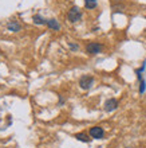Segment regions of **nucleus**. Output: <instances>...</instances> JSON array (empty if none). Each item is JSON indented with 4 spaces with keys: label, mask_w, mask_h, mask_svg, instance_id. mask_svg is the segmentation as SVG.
Segmentation results:
<instances>
[{
    "label": "nucleus",
    "mask_w": 146,
    "mask_h": 148,
    "mask_svg": "<svg viewBox=\"0 0 146 148\" xmlns=\"http://www.w3.org/2000/svg\"><path fill=\"white\" fill-rule=\"evenodd\" d=\"M67 18H69V20L71 22V23H75V22H78V20H81V18H82L81 10H79L78 7H73L69 11V15H67Z\"/></svg>",
    "instance_id": "obj_3"
},
{
    "label": "nucleus",
    "mask_w": 146,
    "mask_h": 148,
    "mask_svg": "<svg viewBox=\"0 0 146 148\" xmlns=\"http://www.w3.org/2000/svg\"><path fill=\"white\" fill-rule=\"evenodd\" d=\"M85 7L88 10H92V8L96 7V0H85Z\"/></svg>",
    "instance_id": "obj_9"
},
{
    "label": "nucleus",
    "mask_w": 146,
    "mask_h": 148,
    "mask_svg": "<svg viewBox=\"0 0 146 148\" xmlns=\"http://www.w3.org/2000/svg\"><path fill=\"white\" fill-rule=\"evenodd\" d=\"M90 136L92 139H102L105 136V131L102 127H92L90 128Z\"/></svg>",
    "instance_id": "obj_4"
},
{
    "label": "nucleus",
    "mask_w": 146,
    "mask_h": 148,
    "mask_svg": "<svg viewBox=\"0 0 146 148\" xmlns=\"http://www.w3.org/2000/svg\"><path fill=\"white\" fill-rule=\"evenodd\" d=\"M117 106H118V101H117L115 98H109L107 101L105 102V110H106V112H113V110H115Z\"/></svg>",
    "instance_id": "obj_5"
},
{
    "label": "nucleus",
    "mask_w": 146,
    "mask_h": 148,
    "mask_svg": "<svg viewBox=\"0 0 146 148\" xmlns=\"http://www.w3.org/2000/svg\"><path fill=\"white\" fill-rule=\"evenodd\" d=\"M102 49H103V46H102L101 43H98V42H90L87 46H86V51H87L88 54H91V55L99 54L101 51H102Z\"/></svg>",
    "instance_id": "obj_1"
},
{
    "label": "nucleus",
    "mask_w": 146,
    "mask_h": 148,
    "mask_svg": "<svg viewBox=\"0 0 146 148\" xmlns=\"http://www.w3.org/2000/svg\"><path fill=\"white\" fill-rule=\"evenodd\" d=\"M145 89H146V86H145V79H142V81H141V85H139V93L142 94L143 92H145Z\"/></svg>",
    "instance_id": "obj_11"
},
{
    "label": "nucleus",
    "mask_w": 146,
    "mask_h": 148,
    "mask_svg": "<svg viewBox=\"0 0 146 148\" xmlns=\"http://www.w3.org/2000/svg\"><path fill=\"white\" fill-rule=\"evenodd\" d=\"M92 84H94V77H91V75H83V77H81V79H79V86H81V89H83V90L90 89L92 86Z\"/></svg>",
    "instance_id": "obj_2"
},
{
    "label": "nucleus",
    "mask_w": 146,
    "mask_h": 148,
    "mask_svg": "<svg viewBox=\"0 0 146 148\" xmlns=\"http://www.w3.org/2000/svg\"><path fill=\"white\" fill-rule=\"evenodd\" d=\"M69 46L71 50H78V45H74V43H69Z\"/></svg>",
    "instance_id": "obj_12"
},
{
    "label": "nucleus",
    "mask_w": 146,
    "mask_h": 148,
    "mask_svg": "<svg viewBox=\"0 0 146 148\" xmlns=\"http://www.w3.org/2000/svg\"><path fill=\"white\" fill-rule=\"evenodd\" d=\"M32 20H34V23H36V24H44V23H46V20L43 19L40 15H34Z\"/></svg>",
    "instance_id": "obj_10"
},
{
    "label": "nucleus",
    "mask_w": 146,
    "mask_h": 148,
    "mask_svg": "<svg viewBox=\"0 0 146 148\" xmlns=\"http://www.w3.org/2000/svg\"><path fill=\"white\" fill-rule=\"evenodd\" d=\"M46 24L50 28H52V30H59L60 28V24L58 23V20H55V19H48L46 20Z\"/></svg>",
    "instance_id": "obj_7"
},
{
    "label": "nucleus",
    "mask_w": 146,
    "mask_h": 148,
    "mask_svg": "<svg viewBox=\"0 0 146 148\" xmlns=\"http://www.w3.org/2000/svg\"><path fill=\"white\" fill-rule=\"evenodd\" d=\"M7 28L10 30V31L18 32V31H20V24L16 23V22H10V23L7 24Z\"/></svg>",
    "instance_id": "obj_8"
},
{
    "label": "nucleus",
    "mask_w": 146,
    "mask_h": 148,
    "mask_svg": "<svg viewBox=\"0 0 146 148\" xmlns=\"http://www.w3.org/2000/svg\"><path fill=\"white\" fill-rule=\"evenodd\" d=\"M75 139H78L79 141H83V143H88V141L91 140V139H90V136H88L87 133H85V132L75 133Z\"/></svg>",
    "instance_id": "obj_6"
}]
</instances>
